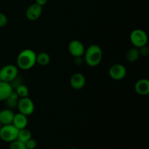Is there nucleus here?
Returning a JSON list of instances; mask_svg holds the SVG:
<instances>
[{
  "label": "nucleus",
  "mask_w": 149,
  "mask_h": 149,
  "mask_svg": "<svg viewBox=\"0 0 149 149\" xmlns=\"http://www.w3.org/2000/svg\"><path fill=\"white\" fill-rule=\"evenodd\" d=\"M19 97L17 95V93L13 90L12 94L10 95V97L6 100L7 102V106L9 109H13L15 108L17 106V103H18Z\"/></svg>",
  "instance_id": "obj_17"
},
{
  "label": "nucleus",
  "mask_w": 149,
  "mask_h": 149,
  "mask_svg": "<svg viewBox=\"0 0 149 149\" xmlns=\"http://www.w3.org/2000/svg\"><path fill=\"white\" fill-rule=\"evenodd\" d=\"M2 126H3V125H2V124H1V122H0V130H1V127H2Z\"/></svg>",
  "instance_id": "obj_25"
},
{
  "label": "nucleus",
  "mask_w": 149,
  "mask_h": 149,
  "mask_svg": "<svg viewBox=\"0 0 149 149\" xmlns=\"http://www.w3.org/2000/svg\"><path fill=\"white\" fill-rule=\"evenodd\" d=\"M31 133L29 130L26 129V128L19 130L17 140L26 143L27 142L29 139H31Z\"/></svg>",
  "instance_id": "obj_16"
},
{
  "label": "nucleus",
  "mask_w": 149,
  "mask_h": 149,
  "mask_svg": "<svg viewBox=\"0 0 149 149\" xmlns=\"http://www.w3.org/2000/svg\"><path fill=\"white\" fill-rule=\"evenodd\" d=\"M50 61V57L47 52H42L36 55V63L40 65H47Z\"/></svg>",
  "instance_id": "obj_18"
},
{
  "label": "nucleus",
  "mask_w": 149,
  "mask_h": 149,
  "mask_svg": "<svg viewBox=\"0 0 149 149\" xmlns=\"http://www.w3.org/2000/svg\"><path fill=\"white\" fill-rule=\"evenodd\" d=\"M0 112H1V109H0Z\"/></svg>",
  "instance_id": "obj_28"
},
{
  "label": "nucleus",
  "mask_w": 149,
  "mask_h": 149,
  "mask_svg": "<svg viewBox=\"0 0 149 149\" xmlns=\"http://www.w3.org/2000/svg\"><path fill=\"white\" fill-rule=\"evenodd\" d=\"M47 0H36V4L42 6V7H43L44 5H45V4H47Z\"/></svg>",
  "instance_id": "obj_24"
},
{
  "label": "nucleus",
  "mask_w": 149,
  "mask_h": 149,
  "mask_svg": "<svg viewBox=\"0 0 149 149\" xmlns=\"http://www.w3.org/2000/svg\"><path fill=\"white\" fill-rule=\"evenodd\" d=\"M15 92L17 93L19 97L22 98V97H29V89L24 84H21L19 86H17L15 89Z\"/></svg>",
  "instance_id": "obj_19"
},
{
  "label": "nucleus",
  "mask_w": 149,
  "mask_h": 149,
  "mask_svg": "<svg viewBox=\"0 0 149 149\" xmlns=\"http://www.w3.org/2000/svg\"><path fill=\"white\" fill-rule=\"evenodd\" d=\"M13 89L10 83L5 81H0V101L6 100L12 93L13 92Z\"/></svg>",
  "instance_id": "obj_13"
},
{
  "label": "nucleus",
  "mask_w": 149,
  "mask_h": 149,
  "mask_svg": "<svg viewBox=\"0 0 149 149\" xmlns=\"http://www.w3.org/2000/svg\"><path fill=\"white\" fill-rule=\"evenodd\" d=\"M36 63V54L32 49H26L19 53L17 58V65L20 69L29 70Z\"/></svg>",
  "instance_id": "obj_1"
},
{
  "label": "nucleus",
  "mask_w": 149,
  "mask_h": 149,
  "mask_svg": "<svg viewBox=\"0 0 149 149\" xmlns=\"http://www.w3.org/2000/svg\"><path fill=\"white\" fill-rule=\"evenodd\" d=\"M18 75V69L14 65H7L0 69V79L2 81L10 83Z\"/></svg>",
  "instance_id": "obj_5"
},
{
  "label": "nucleus",
  "mask_w": 149,
  "mask_h": 149,
  "mask_svg": "<svg viewBox=\"0 0 149 149\" xmlns=\"http://www.w3.org/2000/svg\"><path fill=\"white\" fill-rule=\"evenodd\" d=\"M70 54L74 58L81 57L84 53L85 48L84 45L79 40H73L69 43L68 47Z\"/></svg>",
  "instance_id": "obj_8"
},
{
  "label": "nucleus",
  "mask_w": 149,
  "mask_h": 149,
  "mask_svg": "<svg viewBox=\"0 0 149 149\" xmlns=\"http://www.w3.org/2000/svg\"><path fill=\"white\" fill-rule=\"evenodd\" d=\"M140 57V52L138 48L132 47L128 49L125 54V58L130 63H134L138 60Z\"/></svg>",
  "instance_id": "obj_15"
},
{
  "label": "nucleus",
  "mask_w": 149,
  "mask_h": 149,
  "mask_svg": "<svg viewBox=\"0 0 149 149\" xmlns=\"http://www.w3.org/2000/svg\"><path fill=\"white\" fill-rule=\"evenodd\" d=\"M84 59L89 66L95 67L100 63L103 58V52L100 46L92 45L84 51Z\"/></svg>",
  "instance_id": "obj_2"
},
{
  "label": "nucleus",
  "mask_w": 149,
  "mask_h": 149,
  "mask_svg": "<svg viewBox=\"0 0 149 149\" xmlns=\"http://www.w3.org/2000/svg\"><path fill=\"white\" fill-rule=\"evenodd\" d=\"M109 73L111 78L113 80L119 81L125 78L127 74V70L123 65L116 63L109 68Z\"/></svg>",
  "instance_id": "obj_7"
},
{
  "label": "nucleus",
  "mask_w": 149,
  "mask_h": 149,
  "mask_svg": "<svg viewBox=\"0 0 149 149\" xmlns=\"http://www.w3.org/2000/svg\"><path fill=\"white\" fill-rule=\"evenodd\" d=\"M86 79L84 76L81 73H75L73 74L70 79V84L71 87L75 90H81L84 87Z\"/></svg>",
  "instance_id": "obj_10"
},
{
  "label": "nucleus",
  "mask_w": 149,
  "mask_h": 149,
  "mask_svg": "<svg viewBox=\"0 0 149 149\" xmlns=\"http://www.w3.org/2000/svg\"><path fill=\"white\" fill-rule=\"evenodd\" d=\"M10 149H27V148H26V143L16 139L10 143Z\"/></svg>",
  "instance_id": "obj_20"
},
{
  "label": "nucleus",
  "mask_w": 149,
  "mask_h": 149,
  "mask_svg": "<svg viewBox=\"0 0 149 149\" xmlns=\"http://www.w3.org/2000/svg\"><path fill=\"white\" fill-rule=\"evenodd\" d=\"M13 124L17 130H21L26 128L28 125V118L27 116L21 113H17L15 114L13 118Z\"/></svg>",
  "instance_id": "obj_12"
},
{
  "label": "nucleus",
  "mask_w": 149,
  "mask_h": 149,
  "mask_svg": "<svg viewBox=\"0 0 149 149\" xmlns=\"http://www.w3.org/2000/svg\"><path fill=\"white\" fill-rule=\"evenodd\" d=\"M138 49H139L140 55H142L143 57H147L149 55V49L146 45L138 48Z\"/></svg>",
  "instance_id": "obj_22"
},
{
  "label": "nucleus",
  "mask_w": 149,
  "mask_h": 149,
  "mask_svg": "<svg viewBox=\"0 0 149 149\" xmlns=\"http://www.w3.org/2000/svg\"><path fill=\"white\" fill-rule=\"evenodd\" d=\"M0 81H1V79H0Z\"/></svg>",
  "instance_id": "obj_27"
},
{
  "label": "nucleus",
  "mask_w": 149,
  "mask_h": 149,
  "mask_svg": "<svg viewBox=\"0 0 149 149\" xmlns=\"http://www.w3.org/2000/svg\"><path fill=\"white\" fill-rule=\"evenodd\" d=\"M36 145H37L36 141L34 139H33V138H31L26 143L27 149H34L36 147Z\"/></svg>",
  "instance_id": "obj_21"
},
{
  "label": "nucleus",
  "mask_w": 149,
  "mask_h": 149,
  "mask_svg": "<svg viewBox=\"0 0 149 149\" xmlns=\"http://www.w3.org/2000/svg\"><path fill=\"white\" fill-rule=\"evenodd\" d=\"M42 13V7L36 3L32 4L28 7L26 12V16L29 20H36Z\"/></svg>",
  "instance_id": "obj_9"
},
{
  "label": "nucleus",
  "mask_w": 149,
  "mask_h": 149,
  "mask_svg": "<svg viewBox=\"0 0 149 149\" xmlns=\"http://www.w3.org/2000/svg\"><path fill=\"white\" fill-rule=\"evenodd\" d=\"M130 39L135 47L140 48L147 45L148 36L143 30L135 29L131 32Z\"/></svg>",
  "instance_id": "obj_4"
},
{
  "label": "nucleus",
  "mask_w": 149,
  "mask_h": 149,
  "mask_svg": "<svg viewBox=\"0 0 149 149\" xmlns=\"http://www.w3.org/2000/svg\"><path fill=\"white\" fill-rule=\"evenodd\" d=\"M71 149H78V148H71Z\"/></svg>",
  "instance_id": "obj_26"
},
{
  "label": "nucleus",
  "mask_w": 149,
  "mask_h": 149,
  "mask_svg": "<svg viewBox=\"0 0 149 149\" xmlns=\"http://www.w3.org/2000/svg\"><path fill=\"white\" fill-rule=\"evenodd\" d=\"M135 90L141 95H146L149 93V81L147 79L138 80L135 85Z\"/></svg>",
  "instance_id": "obj_11"
},
{
  "label": "nucleus",
  "mask_w": 149,
  "mask_h": 149,
  "mask_svg": "<svg viewBox=\"0 0 149 149\" xmlns=\"http://www.w3.org/2000/svg\"><path fill=\"white\" fill-rule=\"evenodd\" d=\"M17 107L20 113L27 116L33 113L35 108L34 103L29 97H22L19 99Z\"/></svg>",
  "instance_id": "obj_6"
},
{
  "label": "nucleus",
  "mask_w": 149,
  "mask_h": 149,
  "mask_svg": "<svg viewBox=\"0 0 149 149\" xmlns=\"http://www.w3.org/2000/svg\"><path fill=\"white\" fill-rule=\"evenodd\" d=\"M7 22H8V20H7V16L3 13H0V28L4 27L7 24Z\"/></svg>",
  "instance_id": "obj_23"
},
{
  "label": "nucleus",
  "mask_w": 149,
  "mask_h": 149,
  "mask_svg": "<svg viewBox=\"0 0 149 149\" xmlns=\"http://www.w3.org/2000/svg\"><path fill=\"white\" fill-rule=\"evenodd\" d=\"M18 131L13 124L3 125L0 130V138L5 142L11 143L17 139Z\"/></svg>",
  "instance_id": "obj_3"
},
{
  "label": "nucleus",
  "mask_w": 149,
  "mask_h": 149,
  "mask_svg": "<svg viewBox=\"0 0 149 149\" xmlns=\"http://www.w3.org/2000/svg\"><path fill=\"white\" fill-rule=\"evenodd\" d=\"M15 113L11 109H4L0 112V122L3 125H10L13 123Z\"/></svg>",
  "instance_id": "obj_14"
}]
</instances>
